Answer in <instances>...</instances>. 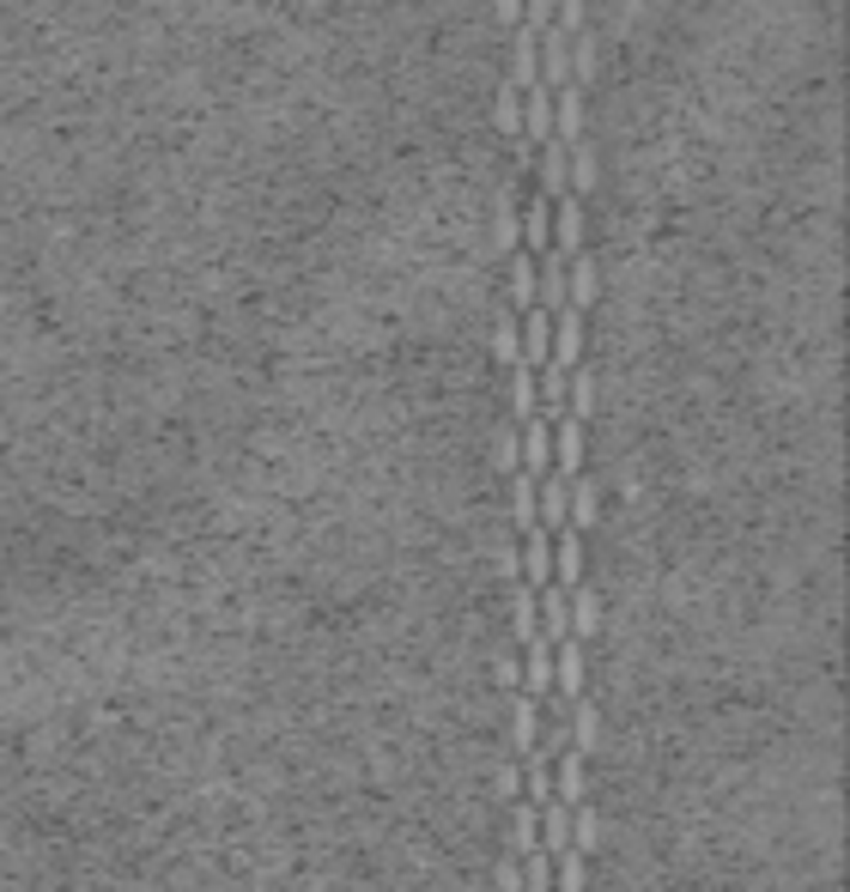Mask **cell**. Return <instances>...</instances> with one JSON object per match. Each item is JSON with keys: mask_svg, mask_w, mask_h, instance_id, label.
<instances>
[{"mask_svg": "<svg viewBox=\"0 0 850 892\" xmlns=\"http://www.w3.org/2000/svg\"><path fill=\"white\" fill-rule=\"evenodd\" d=\"M517 449H523V468L517 474H529V480H547L553 474V419H523L517 425Z\"/></svg>", "mask_w": 850, "mask_h": 892, "instance_id": "6da1fadb", "label": "cell"}, {"mask_svg": "<svg viewBox=\"0 0 850 892\" xmlns=\"http://www.w3.org/2000/svg\"><path fill=\"white\" fill-rule=\"evenodd\" d=\"M535 49H540V85H547V92H565V85H571V37H565L559 24H547V31L535 37Z\"/></svg>", "mask_w": 850, "mask_h": 892, "instance_id": "7a4b0ae2", "label": "cell"}, {"mask_svg": "<svg viewBox=\"0 0 850 892\" xmlns=\"http://www.w3.org/2000/svg\"><path fill=\"white\" fill-rule=\"evenodd\" d=\"M577 468H584V419L559 413V419H553V474H559V480L571 486V480H577Z\"/></svg>", "mask_w": 850, "mask_h": 892, "instance_id": "3957f363", "label": "cell"}, {"mask_svg": "<svg viewBox=\"0 0 850 892\" xmlns=\"http://www.w3.org/2000/svg\"><path fill=\"white\" fill-rule=\"evenodd\" d=\"M577 353H584V310H553V353L547 365L553 371H577Z\"/></svg>", "mask_w": 850, "mask_h": 892, "instance_id": "277c9868", "label": "cell"}, {"mask_svg": "<svg viewBox=\"0 0 850 892\" xmlns=\"http://www.w3.org/2000/svg\"><path fill=\"white\" fill-rule=\"evenodd\" d=\"M517 559H523V577H529V584H523V589H547L553 584V535H547V528H523V553H517Z\"/></svg>", "mask_w": 850, "mask_h": 892, "instance_id": "5b68a950", "label": "cell"}, {"mask_svg": "<svg viewBox=\"0 0 850 892\" xmlns=\"http://www.w3.org/2000/svg\"><path fill=\"white\" fill-rule=\"evenodd\" d=\"M505 85H517V92H535V85H540V49H535L529 24L510 31V80Z\"/></svg>", "mask_w": 850, "mask_h": 892, "instance_id": "8992f818", "label": "cell"}, {"mask_svg": "<svg viewBox=\"0 0 850 892\" xmlns=\"http://www.w3.org/2000/svg\"><path fill=\"white\" fill-rule=\"evenodd\" d=\"M553 225H559V231H553V250H559L565 262H571V255H584V201H577V195H559V201H553Z\"/></svg>", "mask_w": 850, "mask_h": 892, "instance_id": "52a82bcc", "label": "cell"}, {"mask_svg": "<svg viewBox=\"0 0 850 892\" xmlns=\"http://www.w3.org/2000/svg\"><path fill=\"white\" fill-rule=\"evenodd\" d=\"M517 334H523V365L540 371V365H547V353H553V316H547V310H523Z\"/></svg>", "mask_w": 850, "mask_h": 892, "instance_id": "ba28073f", "label": "cell"}, {"mask_svg": "<svg viewBox=\"0 0 850 892\" xmlns=\"http://www.w3.org/2000/svg\"><path fill=\"white\" fill-rule=\"evenodd\" d=\"M493 250L505 255V262L523 250V225H517V201H510V183L493 195Z\"/></svg>", "mask_w": 850, "mask_h": 892, "instance_id": "9c48e42d", "label": "cell"}, {"mask_svg": "<svg viewBox=\"0 0 850 892\" xmlns=\"http://www.w3.org/2000/svg\"><path fill=\"white\" fill-rule=\"evenodd\" d=\"M565 850H571V808H565L559 795L547 801V808H540V856H565Z\"/></svg>", "mask_w": 850, "mask_h": 892, "instance_id": "30bf717a", "label": "cell"}, {"mask_svg": "<svg viewBox=\"0 0 850 892\" xmlns=\"http://www.w3.org/2000/svg\"><path fill=\"white\" fill-rule=\"evenodd\" d=\"M577 571H584V535H577V528H559V540H553V584L571 595Z\"/></svg>", "mask_w": 850, "mask_h": 892, "instance_id": "8fae6325", "label": "cell"}, {"mask_svg": "<svg viewBox=\"0 0 850 892\" xmlns=\"http://www.w3.org/2000/svg\"><path fill=\"white\" fill-rule=\"evenodd\" d=\"M529 140H553V92L547 85L523 92V146H529Z\"/></svg>", "mask_w": 850, "mask_h": 892, "instance_id": "7c38bea8", "label": "cell"}, {"mask_svg": "<svg viewBox=\"0 0 850 892\" xmlns=\"http://www.w3.org/2000/svg\"><path fill=\"white\" fill-rule=\"evenodd\" d=\"M517 225H523V255L553 250V201H529V213H523Z\"/></svg>", "mask_w": 850, "mask_h": 892, "instance_id": "4fadbf2b", "label": "cell"}, {"mask_svg": "<svg viewBox=\"0 0 850 892\" xmlns=\"http://www.w3.org/2000/svg\"><path fill=\"white\" fill-rule=\"evenodd\" d=\"M571 195V171H565V140H547L540 152V201H559Z\"/></svg>", "mask_w": 850, "mask_h": 892, "instance_id": "5bb4252c", "label": "cell"}, {"mask_svg": "<svg viewBox=\"0 0 850 892\" xmlns=\"http://www.w3.org/2000/svg\"><path fill=\"white\" fill-rule=\"evenodd\" d=\"M553 668H559V705H577V698H584V650H577V643H559V650H553Z\"/></svg>", "mask_w": 850, "mask_h": 892, "instance_id": "9a60e30c", "label": "cell"}, {"mask_svg": "<svg viewBox=\"0 0 850 892\" xmlns=\"http://www.w3.org/2000/svg\"><path fill=\"white\" fill-rule=\"evenodd\" d=\"M553 771H559V790H553V795H559L565 808H584V753L565 747V753L553 759Z\"/></svg>", "mask_w": 850, "mask_h": 892, "instance_id": "2e32d148", "label": "cell"}, {"mask_svg": "<svg viewBox=\"0 0 850 892\" xmlns=\"http://www.w3.org/2000/svg\"><path fill=\"white\" fill-rule=\"evenodd\" d=\"M596 741H601V710L589 698H577L571 705V753H596Z\"/></svg>", "mask_w": 850, "mask_h": 892, "instance_id": "e0dca14e", "label": "cell"}, {"mask_svg": "<svg viewBox=\"0 0 850 892\" xmlns=\"http://www.w3.org/2000/svg\"><path fill=\"white\" fill-rule=\"evenodd\" d=\"M565 614H571V643L596 638V626H601V607H596V595L571 589V595H565Z\"/></svg>", "mask_w": 850, "mask_h": 892, "instance_id": "ac0fdd59", "label": "cell"}, {"mask_svg": "<svg viewBox=\"0 0 850 892\" xmlns=\"http://www.w3.org/2000/svg\"><path fill=\"white\" fill-rule=\"evenodd\" d=\"M596 68H601L596 37H589V31H571V85H577V92H584V85L596 80Z\"/></svg>", "mask_w": 850, "mask_h": 892, "instance_id": "d6986e66", "label": "cell"}, {"mask_svg": "<svg viewBox=\"0 0 850 892\" xmlns=\"http://www.w3.org/2000/svg\"><path fill=\"white\" fill-rule=\"evenodd\" d=\"M510 413H517V425L540 413V401H535V371H529V365H510Z\"/></svg>", "mask_w": 850, "mask_h": 892, "instance_id": "ffe728a7", "label": "cell"}, {"mask_svg": "<svg viewBox=\"0 0 850 892\" xmlns=\"http://www.w3.org/2000/svg\"><path fill=\"white\" fill-rule=\"evenodd\" d=\"M523 790H529V808H547L553 801V766L540 753L523 759Z\"/></svg>", "mask_w": 850, "mask_h": 892, "instance_id": "44dd1931", "label": "cell"}, {"mask_svg": "<svg viewBox=\"0 0 850 892\" xmlns=\"http://www.w3.org/2000/svg\"><path fill=\"white\" fill-rule=\"evenodd\" d=\"M493 122H498V134H517V140H523V92H517V85H498Z\"/></svg>", "mask_w": 850, "mask_h": 892, "instance_id": "7402d4cb", "label": "cell"}, {"mask_svg": "<svg viewBox=\"0 0 850 892\" xmlns=\"http://www.w3.org/2000/svg\"><path fill=\"white\" fill-rule=\"evenodd\" d=\"M510 304L517 310H535V255H510Z\"/></svg>", "mask_w": 850, "mask_h": 892, "instance_id": "603a6c76", "label": "cell"}, {"mask_svg": "<svg viewBox=\"0 0 850 892\" xmlns=\"http://www.w3.org/2000/svg\"><path fill=\"white\" fill-rule=\"evenodd\" d=\"M493 353H498V365H523V334H517V310H505V316H498V328H493Z\"/></svg>", "mask_w": 850, "mask_h": 892, "instance_id": "cb8c5ba5", "label": "cell"}, {"mask_svg": "<svg viewBox=\"0 0 850 892\" xmlns=\"http://www.w3.org/2000/svg\"><path fill=\"white\" fill-rule=\"evenodd\" d=\"M510 734H517L523 759H529V753H535V741H540V705H535V698H517V717H510Z\"/></svg>", "mask_w": 850, "mask_h": 892, "instance_id": "d4e9b609", "label": "cell"}, {"mask_svg": "<svg viewBox=\"0 0 850 892\" xmlns=\"http://www.w3.org/2000/svg\"><path fill=\"white\" fill-rule=\"evenodd\" d=\"M510 516H517V528H535V480L529 474H510Z\"/></svg>", "mask_w": 850, "mask_h": 892, "instance_id": "484cf974", "label": "cell"}, {"mask_svg": "<svg viewBox=\"0 0 850 892\" xmlns=\"http://www.w3.org/2000/svg\"><path fill=\"white\" fill-rule=\"evenodd\" d=\"M540 638V614H535V589H517V643Z\"/></svg>", "mask_w": 850, "mask_h": 892, "instance_id": "4316f807", "label": "cell"}, {"mask_svg": "<svg viewBox=\"0 0 850 892\" xmlns=\"http://www.w3.org/2000/svg\"><path fill=\"white\" fill-rule=\"evenodd\" d=\"M493 456H498V468H505V474H517V468H523V449H517V425H498V437H493Z\"/></svg>", "mask_w": 850, "mask_h": 892, "instance_id": "83f0119b", "label": "cell"}, {"mask_svg": "<svg viewBox=\"0 0 850 892\" xmlns=\"http://www.w3.org/2000/svg\"><path fill=\"white\" fill-rule=\"evenodd\" d=\"M523 24H529V31L540 37L553 24V0H523Z\"/></svg>", "mask_w": 850, "mask_h": 892, "instance_id": "f1b7e54d", "label": "cell"}, {"mask_svg": "<svg viewBox=\"0 0 850 892\" xmlns=\"http://www.w3.org/2000/svg\"><path fill=\"white\" fill-rule=\"evenodd\" d=\"M498 886H505V892H523V862H517V856L498 862Z\"/></svg>", "mask_w": 850, "mask_h": 892, "instance_id": "f546056e", "label": "cell"}, {"mask_svg": "<svg viewBox=\"0 0 850 892\" xmlns=\"http://www.w3.org/2000/svg\"><path fill=\"white\" fill-rule=\"evenodd\" d=\"M493 7H498V19H505L510 31H517V24H523V0H493Z\"/></svg>", "mask_w": 850, "mask_h": 892, "instance_id": "4dcf8cb0", "label": "cell"}]
</instances>
